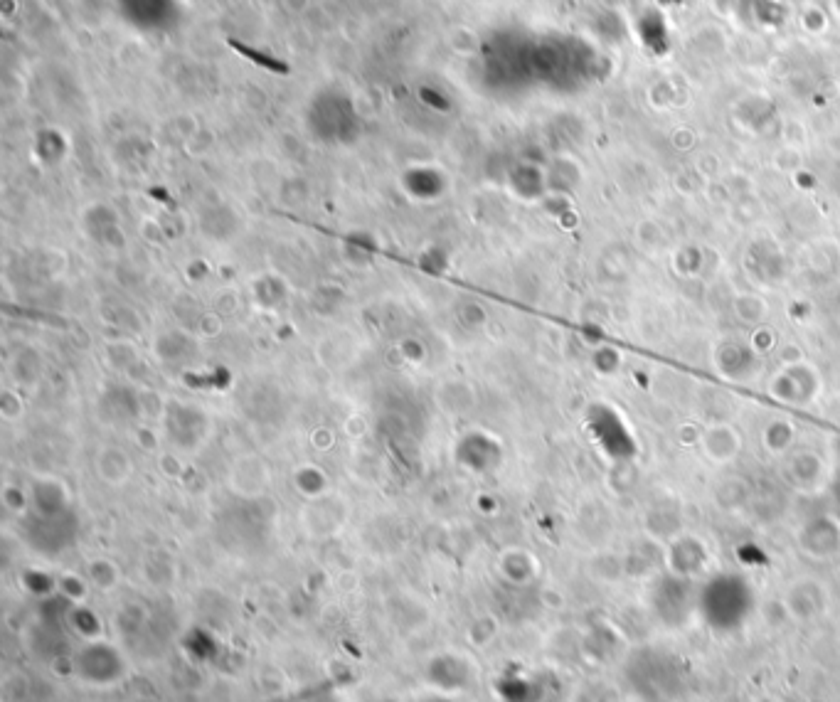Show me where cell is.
<instances>
[{
	"instance_id": "6da1fadb",
	"label": "cell",
	"mask_w": 840,
	"mask_h": 702,
	"mask_svg": "<svg viewBox=\"0 0 840 702\" xmlns=\"http://www.w3.org/2000/svg\"><path fill=\"white\" fill-rule=\"evenodd\" d=\"M74 673L82 683L94 685V688H106L119 680H124L126 663L119 651H114L106 643H89L74 658Z\"/></svg>"
},
{
	"instance_id": "7a4b0ae2",
	"label": "cell",
	"mask_w": 840,
	"mask_h": 702,
	"mask_svg": "<svg viewBox=\"0 0 840 702\" xmlns=\"http://www.w3.org/2000/svg\"><path fill=\"white\" fill-rule=\"evenodd\" d=\"M828 597L821 584L796 582L786 594V611L796 621H813L826 611Z\"/></svg>"
}]
</instances>
